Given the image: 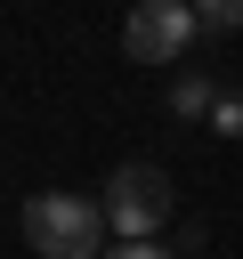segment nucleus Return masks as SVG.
I'll return each mask as SVG.
<instances>
[{"mask_svg": "<svg viewBox=\"0 0 243 259\" xmlns=\"http://www.w3.org/2000/svg\"><path fill=\"white\" fill-rule=\"evenodd\" d=\"M186 40H194V8L186 0H138L130 24H122L130 65H170V57H186Z\"/></svg>", "mask_w": 243, "mask_h": 259, "instance_id": "obj_3", "label": "nucleus"}, {"mask_svg": "<svg viewBox=\"0 0 243 259\" xmlns=\"http://www.w3.org/2000/svg\"><path fill=\"white\" fill-rule=\"evenodd\" d=\"M97 210H105V227H113L122 243H154V227H170V178H162L154 162H122V170L105 178Z\"/></svg>", "mask_w": 243, "mask_h": 259, "instance_id": "obj_2", "label": "nucleus"}, {"mask_svg": "<svg viewBox=\"0 0 243 259\" xmlns=\"http://www.w3.org/2000/svg\"><path fill=\"white\" fill-rule=\"evenodd\" d=\"M97 259H178V251H162V243H113V251H97Z\"/></svg>", "mask_w": 243, "mask_h": 259, "instance_id": "obj_7", "label": "nucleus"}, {"mask_svg": "<svg viewBox=\"0 0 243 259\" xmlns=\"http://www.w3.org/2000/svg\"><path fill=\"white\" fill-rule=\"evenodd\" d=\"M211 97H219V89H211L202 73H186V81H170V113H186V121H211Z\"/></svg>", "mask_w": 243, "mask_h": 259, "instance_id": "obj_4", "label": "nucleus"}, {"mask_svg": "<svg viewBox=\"0 0 243 259\" xmlns=\"http://www.w3.org/2000/svg\"><path fill=\"white\" fill-rule=\"evenodd\" d=\"M194 8V32H235L243 24V0H186Z\"/></svg>", "mask_w": 243, "mask_h": 259, "instance_id": "obj_5", "label": "nucleus"}, {"mask_svg": "<svg viewBox=\"0 0 243 259\" xmlns=\"http://www.w3.org/2000/svg\"><path fill=\"white\" fill-rule=\"evenodd\" d=\"M211 130L219 138H243V89H219L211 97Z\"/></svg>", "mask_w": 243, "mask_h": 259, "instance_id": "obj_6", "label": "nucleus"}, {"mask_svg": "<svg viewBox=\"0 0 243 259\" xmlns=\"http://www.w3.org/2000/svg\"><path fill=\"white\" fill-rule=\"evenodd\" d=\"M24 243L40 259H97L105 243V210L89 194H32L24 202Z\"/></svg>", "mask_w": 243, "mask_h": 259, "instance_id": "obj_1", "label": "nucleus"}]
</instances>
